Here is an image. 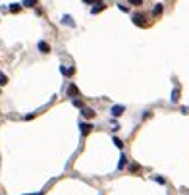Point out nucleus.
<instances>
[{"label": "nucleus", "mask_w": 189, "mask_h": 195, "mask_svg": "<svg viewBox=\"0 0 189 195\" xmlns=\"http://www.w3.org/2000/svg\"><path fill=\"white\" fill-rule=\"evenodd\" d=\"M19 10H21V4H10V12L16 14V12H19Z\"/></svg>", "instance_id": "obj_14"}, {"label": "nucleus", "mask_w": 189, "mask_h": 195, "mask_svg": "<svg viewBox=\"0 0 189 195\" xmlns=\"http://www.w3.org/2000/svg\"><path fill=\"white\" fill-rule=\"evenodd\" d=\"M126 162H127V158H126V155H122V156H120V162H118V170H122L123 166H126Z\"/></svg>", "instance_id": "obj_11"}, {"label": "nucleus", "mask_w": 189, "mask_h": 195, "mask_svg": "<svg viewBox=\"0 0 189 195\" xmlns=\"http://www.w3.org/2000/svg\"><path fill=\"white\" fill-rule=\"evenodd\" d=\"M170 100H172V103H178V100H179V87H176V89L172 91V97H170Z\"/></svg>", "instance_id": "obj_7"}, {"label": "nucleus", "mask_w": 189, "mask_h": 195, "mask_svg": "<svg viewBox=\"0 0 189 195\" xmlns=\"http://www.w3.org/2000/svg\"><path fill=\"white\" fill-rule=\"evenodd\" d=\"M114 145H116V147H118V149H122V147H123V145H122V141L118 139V137H114Z\"/></svg>", "instance_id": "obj_18"}, {"label": "nucleus", "mask_w": 189, "mask_h": 195, "mask_svg": "<svg viewBox=\"0 0 189 195\" xmlns=\"http://www.w3.org/2000/svg\"><path fill=\"white\" fill-rule=\"evenodd\" d=\"M155 182H158V184H166V180L160 178V176H155Z\"/></svg>", "instance_id": "obj_20"}, {"label": "nucleus", "mask_w": 189, "mask_h": 195, "mask_svg": "<svg viewBox=\"0 0 189 195\" xmlns=\"http://www.w3.org/2000/svg\"><path fill=\"white\" fill-rule=\"evenodd\" d=\"M68 95H70V97H79V89L75 87L74 83H71L70 87H68Z\"/></svg>", "instance_id": "obj_6"}, {"label": "nucleus", "mask_w": 189, "mask_h": 195, "mask_svg": "<svg viewBox=\"0 0 189 195\" xmlns=\"http://www.w3.org/2000/svg\"><path fill=\"white\" fill-rule=\"evenodd\" d=\"M104 8H106V6H104L103 2H99L97 6H93V10H91V12H93V14H99V12H103Z\"/></svg>", "instance_id": "obj_9"}, {"label": "nucleus", "mask_w": 189, "mask_h": 195, "mask_svg": "<svg viewBox=\"0 0 189 195\" xmlns=\"http://www.w3.org/2000/svg\"><path fill=\"white\" fill-rule=\"evenodd\" d=\"M85 4H95V2H100V0H83Z\"/></svg>", "instance_id": "obj_22"}, {"label": "nucleus", "mask_w": 189, "mask_h": 195, "mask_svg": "<svg viewBox=\"0 0 189 195\" xmlns=\"http://www.w3.org/2000/svg\"><path fill=\"white\" fill-rule=\"evenodd\" d=\"M139 170H141L139 164H131V166H129V172H133V174H135V172H139Z\"/></svg>", "instance_id": "obj_15"}, {"label": "nucleus", "mask_w": 189, "mask_h": 195, "mask_svg": "<svg viewBox=\"0 0 189 195\" xmlns=\"http://www.w3.org/2000/svg\"><path fill=\"white\" fill-rule=\"evenodd\" d=\"M152 14H155V16H160V14H162V4H156L155 10H152Z\"/></svg>", "instance_id": "obj_13"}, {"label": "nucleus", "mask_w": 189, "mask_h": 195, "mask_svg": "<svg viewBox=\"0 0 189 195\" xmlns=\"http://www.w3.org/2000/svg\"><path fill=\"white\" fill-rule=\"evenodd\" d=\"M118 8H120L122 12H127V10H129V8H127V6H123V4H118Z\"/></svg>", "instance_id": "obj_21"}, {"label": "nucleus", "mask_w": 189, "mask_h": 195, "mask_svg": "<svg viewBox=\"0 0 189 195\" xmlns=\"http://www.w3.org/2000/svg\"><path fill=\"white\" fill-rule=\"evenodd\" d=\"M145 21H147V19H145L143 14H135V16H133V23L135 25H145Z\"/></svg>", "instance_id": "obj_3"}, {"label": "nucleus", "mask_w": 189, "mask_h": 195, "mask_svg": "<svg viewBox=\"0 0 189 195\" xmlns=\"http://www.w3.org/2000/svg\"><path fill=\"white\" fill-rule=\"evenodd\" d=\"M133 6H143V0H129Z\"/></svg>", "instance_id": "obj_19"}, {"label": "nucleus", "mask_w": 189, "mask_h": 195, "mask_svg": "<svg viewBox=\"0 0 189 195\" xmlns=\"http://www.w3.org/2000/svg\"><path fill=\"white\" fill-rule=\"evenodd\" d=\"M62 23H66V25H70V27H75V23H74V19H71V16H64V18H62Z\"/></svg>", "instance_id": "obj_8"}, {"label": "nucleus", "mask_w": 189, "mask_h": 195, "mask_svg": "<svg viewBox=\"0 0 189 195\" xmlns=\"http://www.w3.org/2000/svg\"><path fill=\"white\" fill-rule=\"evenodd\" d=\"M60 71H62V75L71 77V75L75 74V68H71V66H70V68H64V66H62V68H60Z\"/></svg>", "instance_id": "obj_5"}, {"label": "nucleus", "mask_w": 189, "mask_h": 195, "mask_svg": "<svg viewBox=\"0 0 189 195\" xmlns=\"http://www.w3.org/2000/svg\"><path fill=\"white\" fill-rule=\"evenodd\" d=\"M39 50H41V52H45V54H48L50 52V45H48V43H45V41H39Z\"/></svg>", "instance_id": "obj_4"}, {"label": "nucleus", "mask_w": 189, "mask_h": 195, "mask_svg": "<svg viewBox=\"0 0 189 195\" xmlns=\"http://www.w3.org/2000/svg\"><path fill=\"white\" fill-rule=\"evenodd\" d=\"M23 6L25 8H33V6H37V0H23Z\"/></svg>", "instance_id": "obj_12"}, {"label": "nucleus", "mask_w": 189, "mask_h": 195, "mask_svg": "<svg viewBox=\"0 0 189 195\" xmlns=\"http://www.w3.org/2000/svg\"><path fill=\"white\" fill-rule=\"evenodd\" d=\"M79 129H81V133L83 135H87V133H91V129H95L91 124H85V122H81V124H79Z\"/></svg>", "instance_id": "obj_2"}, {"label": "nucleus", "mask_w": 189, "mask_h": 195, "mask_svg": "<svg viewBox=\"0 0 189 195\" xmlns=\"http://www.w3.org/2000/svg\"><path fill=\"white\" fill-rule=\"evenodd\" d=\"M123 110H126V106H122V104H116V106H112L110 114H112L114 118H118V116H122V114H123Z\"/></svg>", "instance_id": "obj_1"}, {"label": "nucleus", "mask_w": 189, "mask_h": 195, "mask_svg": "<svg viewBox=\"0 0 189 195\" xmlns=\"http://www.w3.org/2000/svg\"><path fill=\"white\" fill-rule=\"evenodd\" d=\"M6 83H8V77H6L2 71H0V85H6Z\"/></svg>", "instance_id": "obj_17"}, {"label": "nucleus", "mask_w": 189, "mask_h": 195, "mask_svg": "<svg viewBox=\"0 0 189 195\" xmlns=\"http://www.w3.org/2000/svg\"><path fill=\"white\" fill-rule=\"evenodd\" d=\"M83 116L85 118H95V110L93 108H83Z\"/></svg>", "instance_id": "obj_10"}, {"label": "nucleus", "mask_w": 189, "mask_h": 195, "mask_svg": "<svg viewBox=\"0 0 189 195\" xmlns=\"http://www.w3.org/2000/svg\"><path fill=\"white\" fill-rule=\"evenodd\" d=\"M71 103H74V106H77V108H83V103L79 100V97H77V99H74Z\"/></svg>", "instance_id": "obj_16"}]
</instances>
